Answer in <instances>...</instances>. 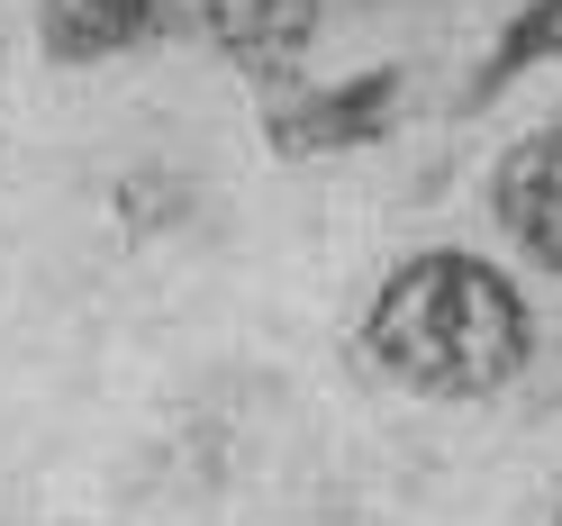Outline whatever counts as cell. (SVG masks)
Returning <instances> with one entry per match:
<instances>
[{"instance_id": "cell-1", "label": "cell", "mask_w": 562, "mask_h": 526, "mask_svg": "<svg viewBox=\"0 0 562 526\" xmlns=\"http://www.w3.org/2000/svg\"><path fill=\"white\" fill-rule=\"evenodd\" d=\"M363 355L417 400L481 409L536 372V309H526L508 264L463 255V245H427V255H408L372 282Z\"/></svg>"}, {"instance_id": "cell-2", "label": "cell", "mask_w": 562, "mask_h": 526, "mask_svg": "<svg viewBox=\"0 0 562 526\" xmlns=\"http://www.w3.org/2000/svg\"><path fill=\"white\" fill-rule=\"evenodd\" d=\"M400 100L408 74L400 64H372V74H345V82H281L263 100V146L281 164H336V155H363L400 127Z\"/></svg>"}, {"instance_id": "cell-3", "label": "cell", "mask_w": 562, "mask_h": 526, "mask_svg": "<svg viewBox=\"0 0 562 526\" xmlns=\"http://www.w3.org/2000/svg\"><path fill=\"white\" fill-rule=\"evenodd\" d=\"M191 0H37V55L82 74V64H119L146 55L182 27Z\"/></svg>"}, {"instance_id": "cell-4", "label": "cell", "mask_w": 562, "mask_h": 526, "mask_svg": "<svg viewBox=\"0 0 562 526\" xmlns=\"http://www.w3.org/2000/svg\"><path fill=\"white\" fill-rule=\"evenodd\" d=\"M490 219L508 227L517 255H536V272L562 282V119L517 136L499 155V172H490Z\"/></svg>"}, {"instance_id": "cell-5", "label": "cell", "mask_w": 562, "mask_h": 526, "mask_svg": "<svg viewBox=\"0 0 562 526\" xmlns=\"http://www.w3.org/2000/svg\"><path fill=\"white\" fill-rule=\"evenodd\" d=\"M218 27V55L236 64L245 82H263L281 91L308 64V46H318V27H327V0H236V10L209 19Z\"/></svg>"}, {"instance_id": "cell-6", "label": "cell", "mask_w": 562, "mask_h": 526, "mask_svg": "<svg viewBox=\"0 0 562 526\" xmlns=\"http://www.w3.org/2000/svg\"><path fill=\"white\" fill-rule=\"evenodd\" d=\"M544 64H562V0H526V10H508L499 37H490L481 74H472V100H499L508 82L544 74Z\"/></svg>"}, {"instance_id": "cell-7", "label": "cell", "mask_w": 562, "mask_h": 526, "mask_svg": "<svg viewBox=\"0 0 562 526\" xmlns=\"http://www.w3.org/2000/svg\"><path fill=\"white\" fill-rule=\"evenodd\" d=\"M544 526H562V500H553V517H544Z\"/></svg>"}]
</instances>
